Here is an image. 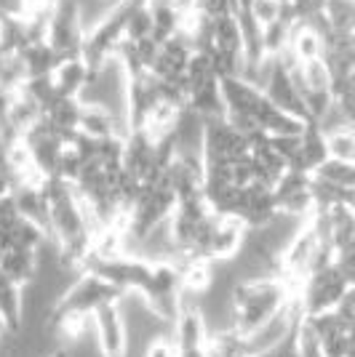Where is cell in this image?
<instances>
[{"label":"cell","mask_w":355,"mask_h":357,"mask_svg":"<svg viewBox=\"0 0 355 357\" xmlns=\"http://www.w3.org/2000/svg\"><path fill=\"white\" fill-rule=\"evenodd\" d=\"M120 296L123 294H120L118 288L104 283L102 278H96L91 272H83L73 283V288L64 294V298L57 307V312L73 314V317H91L104 304H118Z\"/></svg>","instance_id":"4"},{"label":"cell","mask_w":355,"mask_h":357,"mask_svg":"<svg viewBox=\"0 0 355 357\" xmlns=\"http://www.w3.org/2000/svg\"><path fill=\"white\" fill-rule=\"evenodd\" d=\"M51 48L64 59L83 56V45H86V27H83V16H80V3L78 0H57V8L48 24V38Z\"/></svg>","instance_id":"3"},{"label":"cell","mask_w":355,"mask_h":357,"mask_svg":"<svg viewBox=\"0 0 355 357\" xmlns=\"http://www.w3.org/2000/svg\"><path fill=\"white\" fill-rule=\"evenodd\" d=\"M41 118H43V109L35 105L27 93L16 91L14 99H11V107H8V115H6L8 128H11L16 136H22V139H24V134H27V131H30L32 126H35Z\"/></svg>","instance_id":"18"},{"label":"cell","mask_w":355,"mask_h":357,"mask_svg":"<svg viewBox=\"0 0 355 357\" xmlns=\"http://www.w3.org/2000/svg\"><path fill=\"white\" fill-rule=\"evenodd\" d=\"M187 109L193 115H198L201 120H206V123L227 118V107H224V96H222V80H211L206 86L190 91Z\"/></svg>","instance_id":"15"},{"label":"cell","mask_w":355,"mask_h":357,"mask_svg":"<svg viewBox=\"0 0 355 357\" xmlns=\"http://www.w3.org/2000/svg\"><path fill=\"white\" fill-rule=\"evenodd\" d=\"M0 56H3V51H0Z\"/></svg>","instance_id":"27"},{"label":"cell","mask_w":355,"mask_h":357,"mask_svg":"<svg viewBox=\"0 0 355 357\" xmlns=\"http://www.w3.org/2000/svg\"><path fill=\"white\" fill-rule=\"evenodd\" d=\"M171 6H174L182 16H193V14H198V8H201V0H171Z\"/></svg>","instance_id":"26"},{"label":"cell","mask_w":355,"mask_h":357,"mask_svg":"<svg viewBox=\"0 0 355 357\" xmlns=\"http://www.w3.org/2000/svg\"><path fill=\"white\" fill-rule=\"evenodd\" d=\"M142 357H177V347L171 342V336H166V339H158V342L150 344Z\"/></svg>","instance_id":"25"},{"label":"cell","mask_w":355,"mask_h":357,"mask_svg":"<svg viewBox=\"0 0 355 357\" xmlns=\"http://www.w3.org/2000/svg\"><path fill=\"white\" fill-rule=\"evenodd\" d=\"M324 14L337 35L355 38V0H326Z\"/></svg>","instance_id":"20"},{"label":"cell","mask_w":355,"mask_h":357,"mask_svg":"<svg viewBox=\"0 0 355 357\" xmlns=\"http://www.w3.org/2000/svg\"><path fill=\"white\" fill-rule=\"evenodd\" d=\"M275 203L281 213L296 216V219H310L315 213V200H312V176L302 171H286V176L273 187Z\"/></svg>","instance_id":"7"},{"label":"cell","mask_w":355,"mask_h":357,"mask_svg":"<svg viewBox=\"0 0 355 357\" xmlns=\"http://www.w3.org/2000/svg\"><path fill=\"white\" fill-rule=\"evenodd\" d=\"M161 102L158 93V80L152 75H136L129 77V89H126V115H129V128L142 131L145 120L152 112V107Z\"/></svg>","instance_id":"9"},{"label":"cell","mask_w":355,"mask_h":357,"mask_svg":"<svg viewBox=\"0 0 355 357\" xmlns=\"http://www.w3.org/2000/svg\"><path fill=\"white\" fill-rule=\"evenodd\" d=\"M289 51L294 54L299 64H307V61L324 59L326 43H324V38L312 30V27H307V24H294V27H291Z\"/></svg>","instance_id":"17"},{"label":"cell","mask_w":355,"mask_h":357,"mask_svg":"<svg viewBox=\"0 0 355 357\" xmlns=\"http://www.w3.org/2000/svg\"><path fill=\"white\" fill-rule=\"evenodd\" d=\"M94 336L102 357H129V328L118 304H104L91 314Z\"/></svg>","instance_id":"6"},{"label":"cell","mask_w":355,"mask_h":357,"mask_svg":"<svg viewBox=\"0 0 355 357\" xmlns=\"http://www.w3.org/2000/svg\"><path fill=\"white\" fill-rule=\"evenodd\" d=\"M312 176L321 178V181H328V184H337V187H345V190H355V163L328 158Z\"/></svg>","instance_id":"21"},{"label":"cell","mask_w":355,"mask_h":357,"mask_svg":"<svg viewBox=\"0 0 355 357\" xmlns=\"http://www.w3.org/2000/svg\"><path fill=\"white\" fill-rule=\"evenodd\" d=\"M152 30H155L152 14H150L147 3H145V6H139V8L131 14V19H129V24H126V40L142 43V40L152 38Z\"/></svg>","instance_id":"23"},{"label":"cell","mask_w":355,"mask_h":357,"mask_svg":"<svg viewBox=\"0 0 355 357\" xmlns=\"http://www.w3.org/2000/svg\"><path fill=\"white\" fill-rule=\"evenodd\" d=\"M249 155L246 136L230 126V120H211L203 134V160L206 163H236Z\"/></svg>","instance_id":"5"},{"label":"cell","mask_w":355,"mask_h":357,"mask_svg":"<svg viewBox=\"0 0 355 357\" xmlns=\"http://www.w3.org/2000/svg\"><path fill=\"white\" fill-rule=\"evenodd\" d=\"M22 59H24L30 77H48V75L57 73V67L61 64V56L51 48L48 40H38V43L27 45L22 51Z\"/></svg>","instance_id":"19"},{"label":"cell","mask_w":355,"mask_h":357,"mask_svg":"<svg viewBox=\"0 0 355 357\" xmlns=\"http://www.w3.org/2000/svg\"><path fill=\"white\" fill-rule=\"evenodd\" d=\"M123 168H126L133 178H139L142 184H147V181H152L155 176L163 174L161 168H158V149H155V142H152L145 131H131V134L126 136ZM166 171H168V168H166Z\"/></svg>","instance_id":"8"},{"label":"cell","mask_w":355,"mask_h":357,"mask_svg":"<svg viewBox=\"0 0 355 357\" xmlns=\"http://www.w3.org/2000/svg\"><path fill=\"white\" fill-rule=\"evenodd\" d=\"M0 272L14 285L24 288L38 275V256L32 251H22V248H8L0 253Z\"/></svg>","instance_id":"16"},{"label":"cell","mask_w":355,"mask_h":357,"mask_svg":"<svg viewBox=\"0 0 355 357\" xmlns=\"http://www.w3.org/2000/svg\"><path fill=\"white\" fill-rule=\"evenodd\" d=\"M80 134L91 136V139H107V136H126L131 134L129 126L120 118H115L110 109L104 107H94V105H83V112H80Z\"/></svg>","instance_id":"13"},{"label":"cell","mask_w":355,"mask_h":357,"mask_svg":"<svg viewBox=\"0 0 355 357\" xmlns=\"http://www.w3.org/2000/svg\"><path fill=\"white\" fill-rule=\"evenodd\" d=\"M350 283L347 278L340 272L337 261L331 267H324L318 272H312L310 278L305 280V285L299 288V301H302V310L305 317H315V314L334 312L342 304V298L347 296Z\"/></svg>","instance_id":"2"},{"label":"cell","mask_w":355,"mask_h":357,"mask_svg":"<svg viewBox=\"0 0 355 357\" xmlns=\"http://www.w3.org/2000/svg\"><path fill=\"white\" fill-rule=\"evenodd\" d=\"M328 160V144L326 136L318 131L315 123H307L305 134H302V147L296 152V158L289 163V171H302V174H315L321 165Z\"/></svg>","instance_id":"12"},{"label":"cell","mask_w":355,"mask_h":357,"mask_svg":"<svg viewBox=\"0 0 355 357\" xmlns=\"http://www.w3.org/2000/svg\"><path fill=\"white\" fill-rule=\"evenodd\" d=\"M91 75H94V67L83 56H75V59H64L57 67V73L51 75L54 77V86H57V93L61 96H75L80 99V93L89 89Z\"/></svg>","instance_id":"14"},{"label":"cell","mask_w":355,"mask_h":357,"mask_svg":"<svg viewBox=\"0 0 355 357\" xmlns=\"http://www.w3.org/2000/svg\"><path fill=\"white\" fill-rule=\"evenodd\" d=\"M296 296V291L283 278L267 280H246L236 285L233 304H236V331L240 336H249L259 326H265L270 317L281 312L283 307Z\"/></svg>","instance_id":"1"},{"label":"cell","mask_w":355,"mask_h":357,"mask_svg":"<svg viewBox=\"0 0 355 357\" xmlns=\"http://www.w3.org/2000/svg\"><path fill=\"white\" fill-rule=\"evenodd\" d=\"M11 197L22 219L38 224L45 235H51V206L43 192V184H16Z\"/></svg>","instance_id":"11"},{"label":"cell","mask_w":355,"mask_h":357,"mask_svg":"<svg viewBox=\"0 0 355 357\" xmlns=\"http://www.w3.org/2000/svg\"><path fill=\"white\" fill-rule=\"evenodd\" d=\"M291 27L294 24L286 22V19H278V22L262 27V40H265L267 56H278V54H283L289 48V43H291Z\"/></svg>","instance_id":"22"},{"label":"cell","mask_w":355,"mask_h":357,"mask_svg":"<svg viewBox=\"0 0 355 357\" xmlns=\"http://www.w3.org/2000/svg\"><path fill=\"white\" fill-rule=\"evenodd\" d=\"M326 144H328V158L355 163V131H340V134L326 136Z\"/></svg>","instance_id":"24"},{"label":"cell","mask_w":355,"mask_h":357,"mask_svg":"<svg viewBox=\"0 0 355 357\" xmlns=\"http://www.w3.org/2000/svg\"><path fill=\"white\" fill-rule=\"evenodd\" d=\"M246 224L230 219V216H219L217 227L211 232V243H208V261H230L236 259L238 251L246 243Z\"/></svg>","instance_id":"10"}]
</instances>
